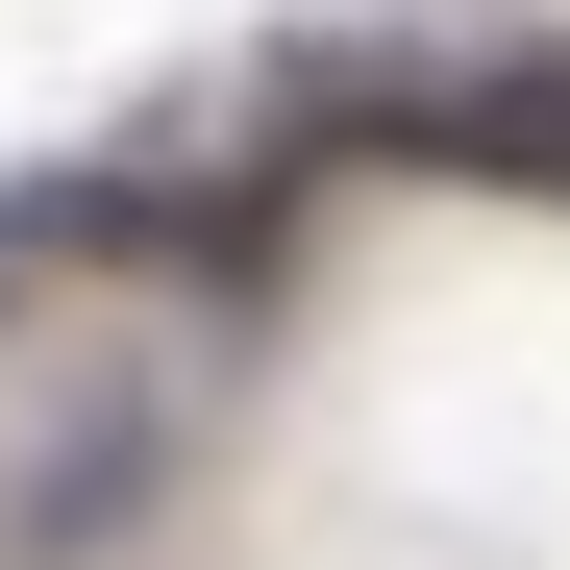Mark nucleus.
Wrapping results in <instances>:
<instances>
[{
	"mask_svg": "<svg viewBox=\"0 0 570 570\" xmlns=\"http://www.w3.org/2000/svg\"><path fill=\"white\" fill-rule=\"evenodd\" d=\"M347 125H372V149H446V174H521V199H570V50H471V75H372Z\"/></svg>",
	"mask_w": 570,
	"mask_h": 570,
	"instance_id": "1",
	"label": "nucleus"
}]
</instances>
